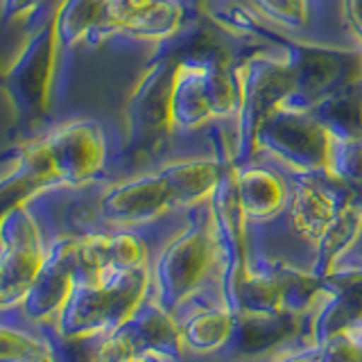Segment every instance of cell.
<instances>
[{"instance_id":"cell-1","label":"cell","mask_w":362,"mask_h":362,"mask_svg":"<svg viewBox=\"0 0 362 362\" xmlns=\"http://www.w3.org/2000/svg\"><path fill=\"white\" fill-rule=\"evenodd\" d=\"M152 274L147 267L100 269L95 274H77L54 331L75 335H109L120 328L145 301Z\"/></svg>"},{"instance_id":"cell-2","label":"cell","mask_w":362,"mask_h":362,"mask_svg":"<svg viewBox=\"0 0 362 362\" xmlns=\"http://www.w3.org/2000/svg\"><path fill=\"white\" fill-rule=\"evenodd\" d=\"M54 11L57 7L48 9L28 25V41L5 73V90L21 124H32L45 118L54 105Z\"/></svg>"},{"instance_id":"cell-3","label":"cell","mask_w":362,"mask_h":362,"mask_svg":"<svg viewBox=\"0 0 362 362\" xmlns=\"http://www.w3.org/2000/svg\"><path fill=\"white\" fill-rule=\"evenodd\" d=\"M177 71V52L163 43V48L147 66L139 86L129 98L127 143L120 152V165L132 168L154 154L173 129L170 120V95Z\"/></svg>"},{"instance_id":"cell-4","label":"cell","mask_w":362,"mask_h":362,"mask_svg":"<svg viewBox=\"0 0 362 362\" xmlns=\"http://www.w3.org/2000/svg\"><path fill=\"white\" fill-rule=\"evenodd\" d=\"M37 141L48 156L57 184L88 186L109 168V136L93 118L66 120Z\"/></svg>"},{"instance_id":"cell-5","label":"cell","mask_w":362,"mask_h":362,"mask_svg":"<svg viewBox=\"0 0 362 362\" xmlns=\"http://www.w3.org/2000/svg\"><path fill=\"white\" fill-rule=\"evenodd\" d=\"M48 252V238L25 202L0 222V308L21 303Z\"/></svg>"},{"instance_id":"cell-6","label":"cell","mask_w":362,"mask_h":362,"mask_svg":"<svg viewBox=\"0 0 362 362\" xmlns=\"http://www.w3.org/2000/svg\"><path fill=\"white\" fill-rule=\"evenodd\" d=\"M116 30L118 21L111 14L109 0H59L54 11L57 77L52 102L66 95L77 45L86 43L88 48H95L105 39L116 37Z\"/></svg>"},{"instance_id":"cell-7","label":"cell","mask_w":362,"mask_h":362,"mask_svg":"<svg viewBox=\"0 0 362 362\" xmlns=\"http://www.w3.org/2000/svg\"><path fill=\"white\" fill-rule=\"evenodd\" d=\"M213 265V240L206 226L195 224L170 243L158 256L154 283L158 303L173 313L199 288Z\"/></svg>"},{"instance_id":"cell-8","label":"cell","mask_w":362,"mask_h":362,"mask_svg":"<svg viewBox=\"0 0 362 362\" xmlns=\"http://www.w3.org/2000/svg\"><path fill=\"white\" fill-rule=\"evenodd\" d=\"M79 245L82 238L62 235L48 243L43 263L18 308L30 322H52L59 317L68 294L73 292L79 272Z\"/></svg>"},{"instance_id":"cell-9","label":"cell","mask_w":362,"mask_h":362,"mask_svg":"<svg viewBox=\"0 0 362 362\" xmlns=\"http://www.w3.org/2000/svg\"><path fill=\"white\" fill-rule=\"evenodd\" d=\"M173 204V190H170L161 170L118 181L95 195L98 218L105 231L147 224L163 215Z\"/></svg>"},{"instance_id":"cell-10","label":"cell","mask_w":362,"mask_h":362,"mask_svg":"<svg viewBox=\"0 0 362 362\" xmlns=\"http://www.w3.org/2000/svg\"><path fill=\"white\" fill-rule=\"evenodd\" d=\"M54 184V173L39 141H28L16 150L14 170L0 179V222L5 220L7 213H11L21 204L30 202L43 188Z\"/></svg>"},{"instance_id":"cell-11","label":"cell","mask_w":362,"mask_h":362,"mask_svg":"<svg viewBox=\"0 0 362 362\" xmlns=\"http://www.w3.org/2000/svg\"><path fill=\"white\" fill-rule=\"evenodd\" d=\"M122 328L132 337L139 354L150 351V354L168 358H181L186 351L184 328L158 301H143L129 320L122 324Z\"/></svg>"},{"instance_id":"cell-12","label":"cell","mask_w":362,"mask_h":362,"mask_svg":"<svg viewBox=\"0 0 362 362\" xmlns=\"http://www.w3.org/2000/svg\"><path fill=\"white\" fill-rule=\"evenodd\" d=\"M322 286L331 288L333 301L317 322V333L328 339L362 322V272H331L322 276Z\"/></svg>"},{"instance_id":"cell-13","label":"cell","mask_w":362,"mask_h":362,"mask_svg":"<svg viewBox=\"0 0 362 362\" xmlns=\"http://www.w3.org/2000/svg\"><path fill=\"white\" fill-rule=\"evenodd\" d=\"M175 204H199L213 195L224 175V165L218 158H188L161 168Z\"/></svg>"},{"instance_id":"cell-14","label":"cell","mask_w":362,"mask_h":362,"mask_svg":"<svg viewBox=\"0 0 362 362\" xmlns=\"http://www.w3.org/2000/svg\"><path fill=\"white\" fill-rule=\"evenodd\" d=\"M186 3L184 0H154L139 14L118 23L116 37L139 41H168L184 30Z\"/></svg>"},{"instance_id":"cell-15","label":"cell","mask_w":362,"mask_h":362,"mask_svg":"<svg viewBox=\"0 0 362 362\" xmlns=\"http://www.w3.org/2000/svg\"><path fill=\"white\" fill-rule=\"evenodd\" d=\"M235 181L238 197H240L247 218H272L286 202V186L267 170H243V173H235Z\"/></svg>"},{"instance_id":"cell-16","label":"cell","mask_w":362,"mask_h":362,"mask_svg":"<svg viewBox=\"0 0 362 362\" xmlns=\"http://www.w3.org/2000/svg\"><path fill=\"white\" fill-rule=\"evenodd\" d=\"M335 218V202L326 190L320 186L303 181L294 190V202H292V220L297 231L303 233L308 240H317L324 235L328 224Z\"/></svg>"},{"instance_id":"cell-17","label":"cell","mask_w":362,"mask_h":362,"mask_svg":"<svg viewBox=\"0 0 362 362\" xmlns=\"http://www.w3.org/2000/svg\"><path fill=\"white\" fill-rule=\"evenodd\" d=\"M362 229V209L356 204H346L344 209L335 213L333 222L320 238V260H317V274L326 276L331 274L337 260L342 258L351 245L358 240Z\"/></svg>"},{"instance_id":"cell-18","label":"cell","mask_w":362,"mask_h":362,"mask_svg":"<svg viewBox=\"0 0 362 362\" xmlns=\"http://www.w3.org/2000/svg\"><path fill=\"white\" fill-rule=\"evenodd\" d=\"M233 326L235 315L226 308H218L192 315L181 328H184L186 346L199 351V354H211V351H218L229 342Z\"/></svg>"},{"instance_id":"cell-19","label":"cell","mask_w":362,"mask_h":362,"mask_svg":"<svg viewBox=\"0 0 362 362\" xmlns=\"http://www.w3.org/2000/svg\"><path fill=\"white\" fill-rule=\"evenodd\" d=\"M229 294L238 313H252V315L286 313L281 305L279 286L272 274H252V272H247L243 281Z\"/></svg>"},{"instance_id":"cell-20","label":"cell","mask_w":362,"mask_h":362,"mask_svg":"<svg viewBox=\"0 0 362 362\" xmlns=\"http://www.w3.org/2000/svg\"><path fill=\"white\" fill-rule=\"evenodd\" d=\"M279 292H281V305L286 313H299L308 305L315 294L322 288L320 274H308V272L294 269V267H279L272 272Z\"/></svg>"},{"instance_id":"cell-21","label":"cell","mask_w":362,"mask_h":362,"mask_svg":"<svg viewBox=\"0 0 362 362\" xmlns=\"http://www.w3.org/2000/svg\"><path fill=\"white\" fill-rule=\"evenodd\" d=\"M39 342L41 337H32L21 326L0 324V362H18Z\"/></svg>"},{"instance_id":"cell-22","label":"cell","mask_w":362,"mask_h":362,"mask_svg":"<svg viewBox=\"0 0 362 362\" xmlns=\"http://www.w3.org/2000/svg\"><path fill=\"white\" fill-rule=\"evenodd\" d=\"M59 5V0H0V25L25 18L32 25L41 14Z\"/></svg>"},{"instance_id":"cell-23","label":"cell","mask_w":362,"mask_h":362,"mask_svg":"<svg viewBox=\"0 0 362 362\" xmlns=\"http://www.w3.org/2000/svg\"><path fill=\"white\" fill-rule=\"evenodd\" d=\"M322 362H362V344L351 337V328L324 339Z\"/></svg>"},{"instance_id":"cell-24","label":"cell","mask_w":362,"mask_h":362,"mask_svg":"<svg viewBox=\"0 0 362 362\" xmlns=\"http://www.w3.org/2000/svg\"><path fill=\"white\" fill-rule=\"evenodd\" d=\"M18 362H57V358H54V351H52L50 342L45 339V342H39L30 351V354H25Z\"/></svg>"},{"instance_id":"cell-25","label":"cell","mask_w":362,"mask_h":362,"mask_svg":"<svg viewBox=\"0 0 362 362\" xmlns=\"http://www.w3.org/2000/svg\"><path fill=\"white\" fill-rule=\"evenodd\" d=\"M124 362H158V360H156V354H150V351H143V354H136L134 358L124 360Z\"/></svg>"},{"instance_id":"cell-26","label":"cell","mask_w":362,"mask_h":362,"mask_svg":"<svg viewBox=\"0 0 362 362\" xmlns=\"http://www.w3.org/2000/svg\"><path fill=\"white\" fill-rule=\"evenodd\" d=\"M290 362H322V358H317V356H301V358H294Z\"/></svg>"}]
</instances>
